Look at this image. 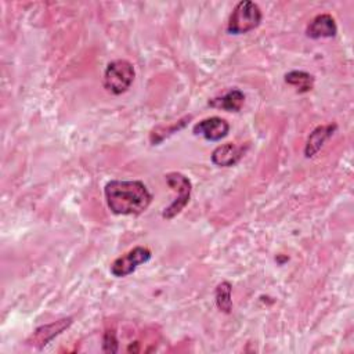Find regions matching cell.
I'll return each instance as SVG.
<instances>
[{
	"label": "cell",
	"mask_w": 354,
	"mask_h": 354,
	"mask_svg": "<svg viewBox=\"0 0 354 354\" xmlns=\"http://www.w3.org/2000/svg\"><path fill=\"white\" fill-rule=\"evenodd\" d=\"M104 196L116 216H138L152 202V194L140 180H111L104 187Z\"/></svg>",
	"instance_id": "obj_1"
},
{
	"label": "cell",
	"mask_w": 354,
	"mask_h": 354,
	"mask_svg": "<svg viewBox=\"0 0 354 354\" xmlns=\"http://www.w3.org/2000/svg\"><path fill=\"white\" fill-rule=\"evenodd\" d=\"M263 14L260 7L252 0H241L234 7L228 24L227 32L231 35H243L254 30L261 22Z\"/></svg>",
	"instance_id": "obj_2"
},
{
	"label": "cell",
	"mask_w": 354,
	"mask_h": 354,
	"mask_svg": "<svg viewBox=\"0 0 354 354\" xmlns=\"http://www.w3.org/2000/svg\"><path fill=\"white\" fill-rule=\"evenodd\" d=\"M134 77L136 71L134 65L130 61L115 59L106 65L104 71L102 84L108 93L113 95H120L130 88Z\"/></svg>",
	"instance_id": "obj_3"
},
{
	"label": "cell",
	"mask_w": 354,
	"mask_h": 354,
	"mask_svg": "<svg viewBox=\"0 0 354 354\" xmlns=\"http://www.w3.org/2000/svg\"><path fill=\"white\" fill-rule=\"evenodd\" d=\"M166 184L177 192L176 199L163 209L162 212V217L166 220H171L173 217H176L189 202L191 198V191H192V184L191 180L184 176L180 171H170L165 176Z\"/></svg>",
	"instance_id": "obj_4"
},
{
	"label": "cell",
	"mask_w": 354,
	"mask_h": 354,
	"mask_svg": "<svg viewBox=\"0 0 354 354\" xmlns=\"http://www.w3.org/2000/svg\"><path fill=\"white\" fill-rule=\"evenodd\" d=\"M152 257V252L145 246H136L127 253L119 256L111 264V274L116 278H123L133 274L138 266L145 264Z\"/></svg>",
	"instance_id": "obj_5"
},
{
	"label": "cell",
	"mask_w": 354,
	"mask_h": 354,
	"mask_svg": "<svg viewBox=\"0 0 354 354\" xmlns=\"http://www.w3.org/2000/svg\"><path fill=\"white\" fill-rule=\"evenodd\" d=\"M72 324H73V318L72 317H64V318H59V319H57L54 322H50V324H46V325H40L25 340V344L28 347H32V348H36V350H41L54 337H57L64 330H66Z\"/></svg>",
	"instance_id": "obj_6"
},
{
	"label": "cell",
	"mask_w": 354,
	"mask_h": 354,
	"mask_svg": "<svg viewBox=\"0 0 354 354\" xmlns=\"http://www.w3.org/2000/svg\"><path fill=\"white\" fill-rule=\"evenodd\" d=\"M230 124L220 116H210L195 123L192 127L194 136H201L207 141H220L227 137Z\"/></svg>",
	"instance_id": "obj_7"
},
{
	"label": "cell",
	"mask_w": 354,
	"mask_h": 354,
	"mask_svg": "<svg viewBox=\"0 0 354 354\" xmlns=\"http://www.w3.org/2000/svg\"><path fill=\"white\" fill-rule=\"evenodd\" d=\"M336 33H337L336 21L328 12L315 15L306 28V36L310 39H329V37H335Z\"/></svg>",
	"instance_id": "obj_8"
},
{
	"label": "cell",
	"mask_w": 354,
	"mask_h": 354,
	"mask_svg": "<svg viewBox=\"0 0 354 354\" xmlns=\"http://www.w3.org/2000/svg\"><path fill=\"white\" fill-rule=\"evenodd\" d=\"M336 129H337L336 123L317 126L307 137V141L304 145V156L307 159L315 156L319 152V149L324 147V144L333 136Z\"/></svg>",
	"instance_id": "obj_9"
},
{
	"label": "cell",
	"mask_w": 354,
	"mask_h": 354,
	"mask_svg": "<svg viewBox=\"0 0 354 354\" xmlns=\"http://www.w3.org/2000/svg\"><path fill=\"white\" fill-rule=\"evenodd\" d=\"M243 153H245L243 147H238L232 142H227V144L216 147L212 152L210 159H212L213 165H216V166L231 167L241 160Z\"/></svg>",
	"instance_id": "obj_10"
},
{
	"label": "cell",
	"mask_w": 354,
	"mask_h": 354,
	"mask_svg": "<svg viewBox=\"0 0 354 354\" xmlns=\"http://www.w3.org/2000/svg\"><path fill=\"white\" fill-rule=\"evenodd\" d=\"M245 102V94L239 88H230L225 94L220 97H214L209 100V105L212 108L223 109L227 112H239Z\"/></svg>",
	"instance_id": "obj_11"
},
{
	"label": "cell",
	"mask_w": 354,
	"mask_h": 354,
	"mask_svg": "<svg viewBox=\"0 0 354 354\" xmlns=\"http://www.w3.org/2000/svg\"><path fill=\"white\" fill-rule=\"evenodd\" d=\"M283 80L286 84L296 88L297 93H308L314 88L315 77L314 75L306 72V71H289L285 73Z\"/></svg>",
	"instance_id": "obj_12"
},
{
	"label": "cell",
	"mask_w": 354,
	"mask_h": 354,
	"mask_svg": "<svg viewBox=\"0 0 354 354\" xmlns=\"http://www.w3.org/2000/svg\"><path fill=\"white\" fill-rule=\"evenodd\" d=\"M191 119H192V116L188 115V116H184L183 119H180L178 122H176V123H173L170 126H156L149 133V142L152 145H159L165 138H167L169 136H171V134L177 133L178 130H181Z\"/></svg>",
	"instance_id": "obj_13"
},
{
	"label": "cell",
	"mask_w": 354,
	"mask_h": 354,
	"mask_svg": "<svg viewBox=\"0 0 354 354\" xmlns=\"http://www.w3.org/2000/svg\"><path fill=\"white\" fill-rule=\"evenodd\" d=\"M232 285L228 281H221L214 290V301L217 308L224 313L230 314L232 311Z\"/></svg>",
	"instance_id": "obj_14"
},
{
	"label": "cell",
	"mask_w": 354,
	"mask_h": 354,
	"mask_svg": "<svg viewBox=\"0 0 354 354\" xmlns=\"http://www.w3.org/2000/svg\"><path fill=\"white\" fill-rule=\"evenodd\" d=\"M102 351L104 353H116L118 351V339L113 329H106L102 337Z\"/></svg>",
	"instance_id": "obj_15"
}]
</instances>
